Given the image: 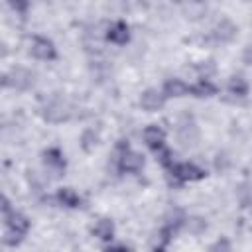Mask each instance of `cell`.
<instances>
[{
    "instance_id": "1",
    "label": "cell",
    "mask_w": 252,
    "mask_h": 252,
    "mask_svg": "<svg viewBox=\"0 0 252 252\" xmlns=\"http://www.w3.org/2000/svg\"><path fill=\"white\" fill-rule=\"evenodd\" d=\"M2 219H4V244L14 248V246H18V244L24 240V236L28 234V230H30V220H28L26 215L18 213L16 209H14L10 215L2 217Z\"/></svg>"
},
{
    "instance_id": "2",
    "label": "cell",
    "mask_w": 252,
    "mask_h": 252,
    "mask_svg": "<svg viewBox=\"0 0 252 252\" xmlns=\"http://www.w3.org/2000/svg\"><path fill=\"white\" fill-rule=\"evenodd\" d=\"M144 167V156L136 150H130L128 140H120L118 144V169L122 173H138Z\"/></svg>"
},
{
    "instance_id": "3",
    "label": "cell",
    "mask_w": 252,
    "mask_h": 252,
    "mask_svg": "<svg viewBox=\"0 0 252 252\" xmlns=\"http://www.w3.org/2000/svg\"><path fill=\"white\" fill-rule=\"evenodd\" d=\"M169 175L177 181V183H191V181H201L205 179L207 171L203 167H199L193 161H183V163H175L169 169Z\"/></svg>"
},
{
    "instance_id": "4",
    "label": "cell",
    "mask_w": 252,
    "mask_h": 252,
    "mask_svg": "<svg viewBox=\"0 0 252 252\" xmlns=\"http://www.w3.org/2000/svg\"><path fill=\"white\" fill-rule=\"evenodd\" d=\"M30 53L39 61H53L57 57L55 43L43 35H33L30 39Z\"/></svg>"
},
{
    "instance_id": "5",
    "label": "cell",
    "mask_w": 252,
    "mask_h": 252,
    "mask_svg": "<svg viewBox=\"0 0 252 252\" xmlns=\"http://www.w3.org/2000/svg\"><path fill=\"white\" fill-rule=\"evenodd\" d=\"M33 81H35V75H33L32 71H28V69H22V67L12 69V71L6 73L4 79H2L4 87H14V89H18V91L30 89V87L33 85Z\"/></svg>"
},
{
    "instance_id": "6",
    "label": "cell",
    "mask_w": 252,
    "mask_h": 252,
    "mask_svg": "<svg viewBox=\"0 0 252 252\" xmlns=\"http://www.w3.org/2000/svg\"><path fill=\"white\" fill-rule=\"evenodd\" d=\"M142 138H144V144L152 150V152H159L161 148H165V132L161 126L158 124H150L144 128L142 132Z\"/></svg>"
},
{
    "instance_id": "7",
    "label": "cell",
    "mask_w": 252,
    "mask_h": 252,
    "mask_svg": "<svg viewBox=\"0 0 252 252\" xmlns=\"http://www.w3.org/2000/svg\"><path fill=\"white\" fill-rule=\"evenodd\" d=\"M106 39L114 45H126L130 41V28L124 20H116L106 28Z\"/></svg>"
},
{
    "instance_id": "8",
    "label": "cell",
    "mask_w": 252,
    "mask_h": 252,
    "mask_svg": "<svg viewBox=\"0 0 252 252\" xmlns=\"http://www.w3.org/2000/svg\"><path fill=\"white\" fill-rule=\"evenodd\" d=\"M165 100H167V98H165L163 93L158 91V89H146V91L140 94V106H142L144 110H148V112H158L159 108H163Z\"/></svg>"
},
{
    "instance_id": "9",
    "label": "cell",
    "mask_w": 252,
    "mask_h": 252,
    "mask_svg": "<svg viewBox=\"0 0 252 252\" xmlns=\"http://www.w3.org/2000/svg\"><path fill=\"white\" fill-rule=\"evenodd\" d=\"M43 163L47 169H51L53 173L61 175L67 167V159H65V154L59 150V148H47L43 152Z\"/></svg>"
},
{
    "instance_id": "10",
    "label": "cell",
    "mask_w": 252,
    "mask_h": 252,
    "mask_svg": "<svg viewBox=\"0 0 252 252\" xmlns=\"http://www.w3.org/2000/svg\"><path fill=\"white\" fill-rule=\"evenodd\" d=\"M163 96L165 98H181V96H187L189 94V85L183 81V79H177V77H171L163 83V89H161Z\"/></svg>"
},
{
    "instance_id": "11",
    "label": "cell",
    "mask_w": 252,
    "mask_h": 252,
    "mask_svg": "<svg viewBox=\"0 0 252 252\" xmlns=\"http://www.w3.org/2000/svg\"><path fill=\"white\" fill-rule=\"evenodd\" d=\"M91 232H93V236H96L98 240L110 242V240L114 238V222H112L110 219H98V220L93 224Z\"/></svg>"
},
{
    "instance_id": "12",
    "label": "cell",
    "mask_w": 252,
    "mask_h": 252,
    "mask_svg": "<svg viewBox=\"0 0 252 252\" xmlns=\"http://www.w3.org/2000/svg\"><path fill=\"white\" fill-rule=\"evenodd\" d=\"M217 85L209 79H199L195 85H189V94L197 96V98H209V96H215L217 94Z\"/></svg>"
},
{
    "instance_id": "13",
    "label": "cell",
    "mask_w": 252,
    "mask_h": 252,
    "mask_svg": "<svg viewBox=\"0 0 252 252\" xmlns=\"http://www.w3.org/2000/svg\"><path fill=\"white\" fill-rule=\"evenodd\" d=\"M43 116L49 120V122H63L69 118V110H67V104L61 102V100H53L45 106V112Z\"/></svg>"
},
{
    "instance_id": "14",
    "label": "cell",
    "mask_w": 252,
    "mask_h": 252,
    "mask_svg": "<svg viewBox=\"0 0 252 252\" xmlns=\"http://www.w3.org/2000/svg\"><path fill=\"white\" fill-rule=\"evenodd\" d=\"M57 201L59 205L67 207V209H79L81 207V195L73 189V187H61L57 189Z\"/></svg>"
},
{
    "instance_id": "15",
    "label": "cell",
    "mask_w": 252,
    "mask_h": 252,
    "mask_svg": "<svg viewBox=\"0 0 252 252\" xmlns=\"http://www.w3.org/2000/svg\"><path fill=\"white\" fill-rule=\"evenodd\" d=\"M226 91L232 96H246L248 94V81L242 75H232L226 83Z\"/></svg>"
},
{
    "instance_id": "16",
    "label": "cell",
    "mask_w": 252,
    "mask_h": 252,
    "mask_svg": "<svg viewBox=\"0 0 252 252\" xmlns=\"http://www.w3.org/2000/svg\"><path fill=\"white\" fill-rule=\"evenodd\" d=\"M215 35H217L220 41H230V39L236 35V28H234V24H232V22L222 20V22L215 28Z\"/></svg>"
},
{
    "instance_id": "17",
    "label": "cell",
    "mask_w": 252,
    "mask_h": 252,
    "mask_svg": "<svg viewBox=\"0 0 252 252\" xmlns=\"http://www.w3.org/2000/svg\"><path fill=\"white\" fill-rule=\"evenodd\" d=\"M156 156H158V161L161 163V167H165L167 171L175 165V161H173V152H171L169 148H161L159 152H156Z\"/></svg>"
},
{
    "instance_id": "18",
    "label": "cell",
    "mask_w": 252,
    "mask_h": 252,
    "mask_svg": "<svg viewBox=\"0 0 252 252\" xmlns=\"http://www.w3.org/2000/svg\"><path fill=\"white\" fill-rule=\"evenodd\" d=\"M96 140H98V136L94 134V130H85V132H83V138H81L83 150H85V152H91V150L96 146Z\"/></svg>"
},
{
    "instance_id": "19",
    "label": "cell",
    "mask_w": 252,
    "mask_h": 252,
    "mask_svg": "<svg viewBox=\"0 0 252 252\" xmlns=\"http://www.w3.org/2000/svg\"><path fill=\"white\" fill-rule=\"evenodd\" d=\"M209 252H230V242H228V238L220 236L219 240H215L213 246L209 248Z\"/></svg>"
},
{
    "instance_id": "20",
    "label": "cell",
    "mask_w": 252,
    "mask_h": 252,
    "mask_svg": "<svg viewBox=\"0 0 252 252\" xmlns=\"http://www.w3.org/2000/svg\"><path fill=\"white\" fill-rule=\"evenodd\" d=\"M28 2H10V8L14 10V12H20V14H26V10H28Z\"/></svg>"
},
{
    "instance_id": "21",
    "label": "cell",
    "mask_w": 252,
    "mask_h": 252,
    "mask_svg": "<svg viewBox=\"0 0 252 252\" xmlns=\"http://www.w3.org/2000/svg\"><path fill=\"white\" fill-rule=\"evenodd\" d=\"M102 252H130V250H128V246H124V244H108Z\"/></svg>"
},
{
    "instance_id": "22",
    "label": "cell",
    "mask_w": 252,
    "mask_h": 252,
    "mask_svg": "<svg viewBox=\"0 0 252 252\" xmlns=\"http://www.w3.org/2000/svg\"><path fill=\"white\" fill-rule=\"evenodd\" d=\"M154 252H165V250H163L161 246H156V248H154Z\"/></svg>"
}]
</instances>
